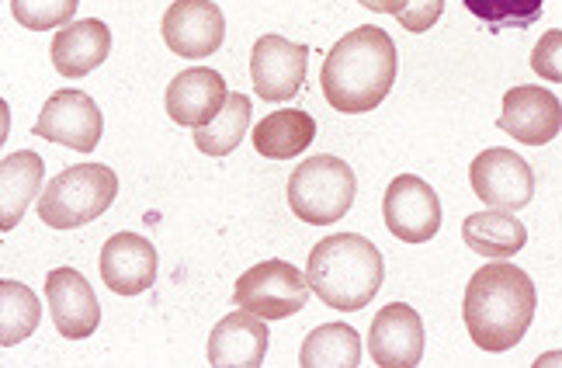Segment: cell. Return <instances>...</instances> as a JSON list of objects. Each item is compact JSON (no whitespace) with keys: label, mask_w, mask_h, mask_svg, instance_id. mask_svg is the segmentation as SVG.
<instances>
[{"label":"cell","mask_w":562,"mask_h":368,"mask_svg":"<svg viewBox=\"0 0 562 368\" xmlns=\"http://www.w3.org/2000/svg\"><path fill=\"white\" fill-rule=\"evenodd\" d=\"M400 53L389 32L364 25L344 35L323 59L319 88L330 108L344 115H364L379 108L396 83Z\"/></svg>","instance_id":"cell-1"},{"label":"cell","mask_w":562,"mask_h":368,"mask_svg":"<svg viewBox=\"0 0 562 368\" xmlns=\"http://www.w3.org/2000/svg\"><path fill=\"white\" fill-rule=\"evenodd\" d=\"M538 310V292L528 271L507 261L480 268L465 286L462 320L475 348L504 355L521 344Z\"/></svg>","instance_id":"cell-2"},{"label":"cell","mask_w":562,"mask_h":368,"mask_svg":"<svg viewBox=\"0 0 562 368\" xmlns=\"http://www.w3.org/2000/svg\"><path fill=\"white\" fill-rule=\"evenodd\" d=\"M310 286L330 310L358 313L379 295L385 265L379 247L361 233H337L310 250Z\"/></svg>","instance_id":"cell-3"},{"label":"cell","mask_w":562,"mask_h":368,"mask_svg":"<svg viewBox=\"0 0 562 368\" xmlns=\"http://www.w3.org/2000/svg\"><path fill=\"white\" fill-rule=\"evenodd\" d=\"M119 178L104 164H77L56 175L38 194V220L49 230H77L115 205Z\"/></svg>","instance_id":"cell-4"},{"label":"cell","mask_w":562,"mask_h":368,"mask_svg":"<svg viewBox=\"0 0 562 368\" xmlns=\"http://www.w3.org/2000/svg\"><path fill=\"white\" fill-rule=\"evenodd\" d=\"M355 194H358L355 170L330 154L302 160L289 178V205L310 226L340 223L351 212Z\"/></svg>","instance_id":"cell-5"},{"label":"cell","mask_w":562,"mask_h":368,"mask_svg":"<svg viewBox=\"0 0 562 368\" xmlns=\"http://www.w3.org/2000/svg\"><path fill=\"white\" fill-rule=\"evenodd\" d=\"M310 292V275H302L295 265L274 257V261H261L236 278L233 302L265 320H285L306 306Z\"/></svg>","instance_id":"cell-6"},{"label":"cell","mask_w":562,"mask_h":368,"mask_svg":"<svg viewBox=\"0 0 562 368\" xmlns=\"http://www.w3.org/2000/svg\"><path fill=\"white\" fill-rule=\"evenodd\" d=\"M382 220L389 233L403 244H427L441 230V199L417 175H400L385 188L382 199Z\"/></svg>","instance_id":"cell-7"},{"label":"cell","mask_w":562,"mask_h":368,"mask_svg":"<svg viewBox=\"0 0 562 368\" xmlns=\"http://www.w3.org/2000/svg\"><path fill=\"white\" fill-rule=\"evenodd\" d=\"M469 181L475 199L486 202L490 209L517 212L535 199V175L528 160L510 154L504 146L483 149L469 167Z\"/></svg>","instance_id":"cell-8"},{"label":"cell","mask_w":562,"mask_h":368,"mask_svg":"<svg viewBox=\"0 0 562 368\" xmlns=\"http://www.w3.org/2000/svg\"><path fill=\"white\" fill-rule=\"evenodd\" d=\"M32 133L38 140L70 146L77 154H91V149L101 143L104 119H101V108L91 94L70 88V91H56L46 104H42Z\"/></svg>","instance_id":"cell-9"},{"label":"cell","mask_w":562,"mask_h":368,"mask_svg":"<svg viewBox=\"0 0 562 368\" xmlns=\"http://www.w3.org/2000/svg\"><path fill=\"white\" fill-rule=\"evenodd\" d=\"M310 70V46H299L281 35H261L250 56V80L261 101H292Z\"/></svg>","instance_id":"cell-10"},{"label":"cell","mask_w":562,"mask_h":368,"mask_svg":"<svg viewBox=\"0 0 562 368\" xmlns=\"http://www.w3.org/2000/svg\"><path fill=\"white\" fill-rule=\"evenodd\" d=\"M164 42L175 56L205 59L226 42V18L212 0H175L164 14Z\"/></svg>","instance_id":"cell-11"},{"label":"cell","mask_w":562,"mask_h":368,"mask_svg":"<svg viewBox=\"0 0 562 368\" xmlns=\"http://www.w3.org/2000/svg\"><path fill=\"white\" fill-rule=\"evenodd\" d=\"M496 125L510 133V140L528 146H546L562 129V101L538 83H521L504 94V112Z\"/></svg>","instance_id":"cell-12"},{"label":"cell","mask_w":562,"mask_h":368,"mask_svg":"<svg viewBox=\"0 0 562 368\" xmlns=\"http://www.w3.org/2000/svg\"><path fill=\"white\" fill-rule=\"evenodd\" d=\"M372 361L382 368H414L424 358V320L406 302H389L369 331Z\"/></svg>","instance_id":"cell-13"},{"label":"cell","mask_w":562,"mask_h":368,"mask_svg":"<svg viewBox=\"0 0 562 368\" xmlns=\"http://www.w3.org/2000/svg\"><path fill=\"white\" fill-rule=\"evenodd\" d=\"M46 302L53 323L63 337L83 341L98 331L101 323V302L91 289V281L77 268H56L46 278Z\"/></svg>","instance_id":"cell-14"},{"label":"cell","mask_w":562,"mask_h":368,"mask_svg":"<svg viewBox=\"0 0 562 368\" xmlns=\"http://www.w3.org/2000/svg\"><path fill=\"white\" fill-rule=\"evenodd\" d=\"M268 320L250 310L223 316L209 334V365L212 368H261L268 358Z\"/></svg>","instance_id":"cell-15"},{"label":"cell","mask_w":562,"mask_h":368,"mask_svg":"<svg viewBox=\"0 0 562 368\" xmlns=\"http://www.w3.org/2000/svg\"><path fill=\"white\" fill-rule=\"evenodd\" d=\"M101 278L115 295H139L157 281V250L139 233H115L101 247Z\"/></svg>","instance_id":"cell-16"},{"label":"cell","mask_w":562,"mask_h":368,"mask_svg":"<svg viewBox=\"0 0 562 368\" xmlns=\"http://www.w3.org/2000/svg\"><path fill=\"white\" fill-rule=\"evenodd\" d=\"M229 91H226V80L223 74H215L209 67H194V70H184L170 80L167 88V115L175 119L178 125H188V129H202L209 125L215 115H220V108L226 104Z\"/></svg>","instance_id":"cell-17"},{"label":"cell","mask_w":562,"mask_h":368,"mask_svg":"<svg viewBox=\"0 0 562 368\" xmlns=\"http://www.w3.org/2000/svg\"><path fill=\"white\" fill-rule=\"evenodd\" d=\"M53 67L59 77L80 80L91 70H98L101 63L112 53V29L98 18L70 21L67 29H59L53 38Z\"/></svg>","instance_id":"cell-18"},{"label":"cell","mask_w":562,"mask_h":368,"mask_svg":"<svg viewBox=\"0 0 562 368\" xmlns=\"http://www.w3.org/2000/svg\"><path fill=\"white\" fill-rule=\"evenodd\" d=\"M46 178V160L35 149H18V154L0 160V230H14L25 209L35 202Z\"/></svg>","instance_id":"cell-19"},{"label":"cell","mask_w":562,"mask_h":368,"mask_svg":"<svg viewBox=\"0 0 562 368\" xmlns=\"http://www.w3.org/2000/svg\"><path fill=\"white\" fill-rule=\"evenodd\" d=\"M462 241L472 254L493 257V261H507L517 250H525L528 230L521 220H514V212L490 209V212L469 215L462 223Z\"/></svg>","instance_id":"cell-20"},{"label":"cell","mask_w":562,"mask_h":368,"mask_svg":"<svg viewBox=\"0 0 562 368\" xmlns=\"http://www.w3.org/2000/svg\"><path fill=\"white\" fill-rule=\"evenodd\" d=\"M313 140H316V119L310 112H299V108H289V112H271L268 119L257 122L254 136H250L254 149L268 160L299 157Z\"/></svg>","instance_id":"cell-21"},{"label":"cell","mask_w":562,"mask_h":368,"mask_svg":"<svg viewBox=\"0 0 562 368\" xmlns=\"http://www.w3.org/2000/svg\"><path fill=\"white\" fill-rule=\"evenodd\" d=\"M302 368H355L361 365V337L348 323H323L299 352Z\"/></svg>","instance_id":"cell-22"},{"label":"cell","mask_w":562,"mask_h":368,"mask_svg":"<svg viewBox=\"0 0 562 368\" xmlns=\"http://www.w3.org/2000/svg\"><path fill=\"white\" fill-rule=\"evenodd\" d=\"M250 112H254L250 98L240 94V91H233L226 98V104L220 108V115H215L209 125L194 129V146H199L205 157H226V154H233V149L244 143L247 129H250Z\"/></svg>","instance_id":"cell-23"},{"label":"cell","mask_w":562,"mask_h":368,"mask_svg":"<svg viewBox=\"0 0 562 368\" xmlns=\"http://www.w3.org/2000/svg\"><path fill=\"white\" fill-rule=\"evenodd\" d=\"M42 320L38 295L25 286V281H0V344L14 348L29 334H35Z\"/></svg>","instance_id":"cell-24"},{"label":"cell","mask_w":562,"mask_h":368,"mask_svg":"<svg viewBox=\"0 0 562 368\" xmlns=\"http://www.w3.org/2000/svg\"><path fill=\"white\" fill-rule=\"evenodd\" d=\"M465 8L486 21L490 32L501 29H531L542 18L546 0H465Z\"/></svg>","instance_id":"cell-25"},{"label":"cell","mask_w":562,"mask_h":368,"mask_svg":"<svg viewBox=\"0 0 562 368\" xmlns=\"http://www.w3.org/2000/svg\"><path fill=\"white\" fill-rule=\"evenodd\" d=\"M80 0H11V14L21 29L46 32V29H67Z\"/></svg>","instance_id":"cell-26"},{"label":"cell","mask_w":562,"mask_h":368,"mask_svg":"<svg viewBox=\"0 0 562 368\" xmlns=\"http://www.w3.org/2000/svg\"><path fill=\"white\" fill-rule=\"evenodd\" d=\"M531 70L549 83H562V32L559 29L538 38V46L531 53Z\"/></svg>","instance_id":"cell-27"},{"label":"cell","mask_w":562,"mask_h":368,"mask_svg":"<svg viewBox=\"0 0 562 368\" xmlns=\"http://www.w3.org/2000/svg\"><path fill=\"white\" fill-rule=\"evenodd\" d=\"M441 14H445V0H409L396 18L406 32H427L438 25Z\"/></svg>","instance_id":"cell-28"},{"label":"cell","mask_w":562,"mask_h":368,"mask_svg":"<svg viewBox=\"0 0 562 368\" xmlns=\"http://www.w3.org/2000/svg\"><path fill=\"white\" fill-rule=\"evenodd\" d=\"M358 4L361 8H369V11H375V14H400L406 4H409V0H358Z\"/></svg>","instance_id":"cell-29"},{"label":"cell","mask_w":562,"mask_h":368,"mask_svg":"<svg viewBox=\"0 0 562 368\" xmlns=\"http://www.w3.org/2000/svg\"><path fill=\"white\" fill-rule=\"evenodd\" d=\"M538 365H562V355H546Z\"/></svg>","instance_id":"cell-30"}]
</instances>
